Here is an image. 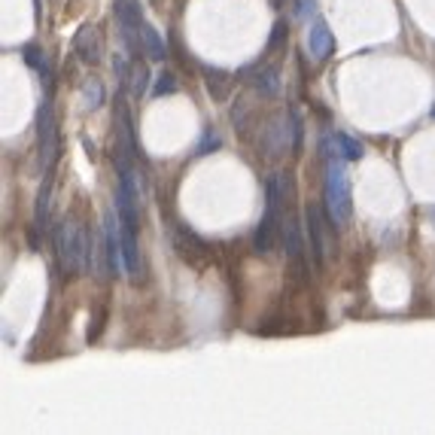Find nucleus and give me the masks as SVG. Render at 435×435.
I'll return each instance as SVG.
<instances>
[{
    "label": "nucleus",
    "instance_id": "obj_15",
    "mask_svg": "<svg viewBox=\"0 0 435 435\" xmlns=\"http://www.w3.org/2000/svg\"><path fill=\"white\" fill-rule=\"evenodd\" d=\"M286 43H289V28H286V22H274L265 52L268 55H280V52H286Z\"/></svg>",
    "mask_w": 435,
    "mask_h": 435
},
{
    "label": "nucleus",
    "instance_id": "obj_20",
    "mask_svg": "<svg viewBox=\"0 0 435 435\" xmlns=\"http://www.w3.org/2000/svg\"><path fill=\"white\" fill-rule=\"evenodd\" d=\"M104 323H107V308H100V311L95 313V317H92V323H88V332H86L88 344L100 338V332H104Z\"/></svg>",
    "mask_w": 435,
    "mask_h": 435
},
{
    "label": "nucleus",
    "instance_id": "obj_16",
    "mask_svg": "<svg viewBox=\"0 0 435 435\" xmlns=\"http://www.w3.org/2000/svg\"><path fill=\"white\" fill-rule=\"evenodd\" d=\"M83 104H86V110H98L100 104H104V86H100L98 79H86V86H83Z\"/></svg>",
    "mask_w": 435,
    "mask_h": 435
},
{
    "label": "nucleus",
    "instance_id": "obj_7",
    "mask_svg": "<svg viewBox=\"0 0 435 435\" xmlns=\"http://www.w3.org/2000/svg\"><path fill=\"white\" fill-rule=\"evenodd\" d=\"M240 83H253L265 98H274L280 92V67L277 64H250L238 74Z\"/></svg>",
    "mask_w": 435,
    "mask_h": 435
},
{
    "label": "nucleus",
    "instance_id": "obj_2",
    "mask_svg": "<svg viewBox=\"0 0 435 435\" xmlns=\"http://www.w3.org/2000/svg\"><path fill=\"white\" fill-rule=\"evenodd\" d=\"M323 207L335 226H347L353 216V195H350V177L341 165V156L326 158V183H323Z\"/></svg>",
    "mask_w": 435,
    "mask_h": 435
},
{
    "label": "nucleus",
    "instance_id": "obj_12",
    "mask_svg": "<svg viewBox=\"0 0 435 435\" xmlns=\"http://www.w3.org/2000/svg\"><path fill=\"white\" fill-rule=\"evenodd\" d=\"M265 149L268 156H280L286 149V116H274L265 128Z\"/></svg>",
    "mask_w": 435,
    "mask_h": 435
},
{
    "label": "nucleus",
    "instance_id": "obj_8",
    "mask_svg": "<svg viewBox=\"0 0 435 435\" xmlns=\"http://www.w3.org/2000/svg\"><path fill=\"white\" fill-rule=\"evenodd\" d=\"M308 49H311V58L313 62H326L335 49V37H332L329 25L323 18H313L311 28H308Z\"/></svg>",
    "mask_w": 435,
    "mask_h": 435
},
{
    "label": "nucleus",
    "instance_id": "obj_1",
    "mask_svg": "<svg viewBox=\"0 0 435 435\" xmlns=\"http://www.w3.org/2000/svg\"><path fill=\"white\" fill-rule=\"evenodd\" d=\"M55 256H58V268L64 271L67 277H76L88 271V253H92V235L83 231L74 222H62L55 228Z\"/></svg>",
    "mask_w": 435,
    "mask_h": 435
},
{
    "label": "nucleus",
    "instance_id": "obj_5",
    "mask_svg": "<svg viewBox=\"0 0 435 435\" xmlns=\"http://www.w3.org/2000/svg\"><path fill=\"white\" fill-rule=\"evenodd\" d=\"M174 250H177V256L183 259L186 265H192V268H207L210 259H214L207 240L201 235H195L192 228H186V226H180L174 231Z\"/></svg>",
    "mask_w": 435,
    "mask_h": 435
},
{
    "label": "nucleus",
    "instance_id": "obj_25",
    "mask_svg": "<svg viewBox=\"0 0 435 435\" xmlns=\"http://www.w3.org/2000/svg\"><path fill=\"white\" fill-rule=\"evenodd\" d=\"M271 4H274V6H277V9H280V6H283V0H271Z\"/></svg>",
    "mask_w": 435,
    "mask_h": 435
},
{
    "label": "nucleus",
    "instance_id": "obj_3",
    "mask_svg": "<svg viewBox=\"0 0 435 435\" xmlns=\"http://www.w3.org/2000/svg\"><path fill=\"white\" fill-rule=\"evenodd\" d=\"M37 146H40V168L49 174L58 161V125H55L52 95L43 98L40 113H37Z\"/></svg>",
    "mask_w": 435,
    "mask_h": 435
},
{
    "label": "nucleus",
    "instance_id": "obj_10",
    "mask_svg": "<svg viewBox=\"0 0 435 435\" xmlns=\"http://www.w3.org/2000/svg\"><path fill=\"white\" fill-rule=\"evenodd\" d=\"M52 222V180H43L37 192V207H34V228H31V247H37V231H49Z\"/></svg>",
    "mask_w": 435,
    "mask_h": 435
},
{
    "label": "nucleus",
    "instance_id": "obj_14",
    "mask_svg": "<svg viewBox=\"0 0 435 435\" xmlns=\"http://www.w3.org/2000/svg\"><path fill=\"white\" fill-rule=\"evenodd\" d=\"M332 140H335V156H341L344 161H359L362 158V144L356 137L344 134V131H335Z\"/></svg>",
    "mask_w": 435,
    "mask_h": 435
},
{
    "label": "nucleus",
    "instance_id": "obj_24",
    "mask_svg": "<svg viewBox=\"0 0 435 435\" xmlns=\"http://www.w3.org/2000/svg\"><path fill=\"white\" fill-rule=\"evenodd\" d=\"M308 9H313V0H298L296 16H298V18H305V16H308Z\"/></svg>",
    "mask_w": 435,
    "mask_h": 435
},
{
    "label": "nucleus",
    "instance_id": "obj_22",
    "mask_svg": "<svg viewBox=\"0 0 435 435\" xmlns=\"http://www.w3.org/2000/svg\"><path fill=\"white\" fill-rule=\"evenodd\" d=\"M216 146H219V137L207 128V131H204V137H201V144H198V156H207L210 149H216Z\"/></svg>",
    "mask_w": 435,
    "mask_h": 435
},
{
    "label": "nucleus",
    "instance_id": "obj_13",
    "mask_svg": "<svg viewBox=\"0 0 435 435\" xmlns=\"http://www.w3.org/2000/svg\"><path fill=\"white\" fill-rule=\"evenodd\" d=\"M140 43H144V55L149 62H161L165 58V40H161V34L149 22L140 25Z\"/></svg>",
    "mask_w": 435,
    "mask_h": 435
},
{
    "label": "nucleus",
    "instance_id": "obj_17",
    "mask_svg": "<svg viewBox=\"0 0 435 435\" xmlns=\"http://www.w3.org/2000/svg\"><path fill=\"white\" fill-rule=\"evenodd\" d=\"M177 88H180V83H177V76L170 74V70H161V74L156 76V86H153V95L156 98H165V95H177Z\"/></svg>",
    "mask_w": 435,
    "mask_h": 435
},
{
    "label": "nucleus",
    "instance_id": "obj_23",
    "mask_svg": "<svg viewBox=\"0 0 435 435\" xmlns=\"http://www.w3.org/2000/svg\"><path fill=\"white\" fill-rule=\"evenodd\" d=\"M113 74H116V79L119 83H128V64H125V58L122 55H116V62H113Z\"/></svg>",
    "mask_w": 435,
    "mask_h": 435
},
{
    "label": "nucleus",
    "instance_id": "obj_6",
    "mask_svg": "<svg viewBox=\"0 0 435 435\" xmlns=\"http://www.w3.org/2000/svg\"><path fill=\"white\" fill-rule=\"evenodd\" d=\"M283 238V219H280V207H265V216H262L259 228H256V238H253V244H256V253L262 256H268V253H274L277 240Z\"/></svg>",
    "mask_w": 435,
    "mask_h": 435
},
{
    "label": "nucleus",
    "instance_id": "obj_19",
    "mask_svg": "<svg viewBox=\"0 0 435 435\" xmlns=\"http://www.w3.org/2000/svg\"><path fill=\"white\" fill-rule=\"evenodd\" d=\"M25 62L31 64L34 70H40L46 79H49V62H46V52H40L37 46H25Z\"/></svg>",
    "mask_w": 435,
    "mask_h": 435
},
{
    "label": "nucleus",
    "instance_id": "obj_21",
    "mask_svg": "<svg viewBox=\"0 0 435 435\" xmlns=\"http://www.w3.org/2000/svg\"><path fill=\"white\" fill-rule=\"evenodd\" d=\"M144 92H146V67L140 64V67L131 70V95L140 98Z\"/></svg>",
    "mask_w": 435,
    "mask_h": 435
},
{
    "label": "nucleus",
    "instance_id": "obj_18",
    "mask_svg": "<svg viewBox=\"0 0 435 435\" xmlns=\"http://www.w3.org/2000/svg\"><path fill=\"white\" fill-rule=\"evenodd\" d=\"M289 134H292V153H301V137H305V122L296 110H289Z\"/></svg>",
    "mask_w": 435,
    "mask_h": 435
},
{
    "label": "nucleus",
    "instance_id": "obj_11",
    "mask_svg": "<svg viewBox=\"0 0 435 435\" xmlns=\"http://www.w3.org/2000/svg\"><path fill=\"white\" fill-rule=\"evenodd\" d=\"M204 83H207V92L214 100H228L231 95V86H235V79H231V74H226L222 67H204Z\"/></svg>",
    "mask_w": 435,
    "mask_h": 435
},
{
    "label": "nucleus",
    "instance_id": "obj_9",
    "mask_svg": "<svg viewBox=\"0 0 435 435\" xmlns=\"http://www.w3.org/2000/svg\"><path fill=\"white\" fill-rule=\"evenodd\" d=\"M74 49H76V55L83 58L86 64H98L100 55H104V43H100L98 28L95 25H83V28H79L76 37H74Z\"/></svg>",
    "mask_w": 435,
    "mask_h": 435
},
{
    "label": "nucleus",
    "instance_id": "obj_4",
    "mask_svg": "<svg viewBox=\"0 0 435 435\" xmlns=\"http://www.w3.org/2000/svg\"><path fill=\"white\" fill-rule=\"evenodd\" d=\"M326 207L320 204H308L305 210V222H308V238H311V253H313V262L323 265L332 253V235H329V226H335V222L329 219V214H323Z\"/></svg>",
    "mask_w": 435,
    "mask_h": 435
}]
</instances>
